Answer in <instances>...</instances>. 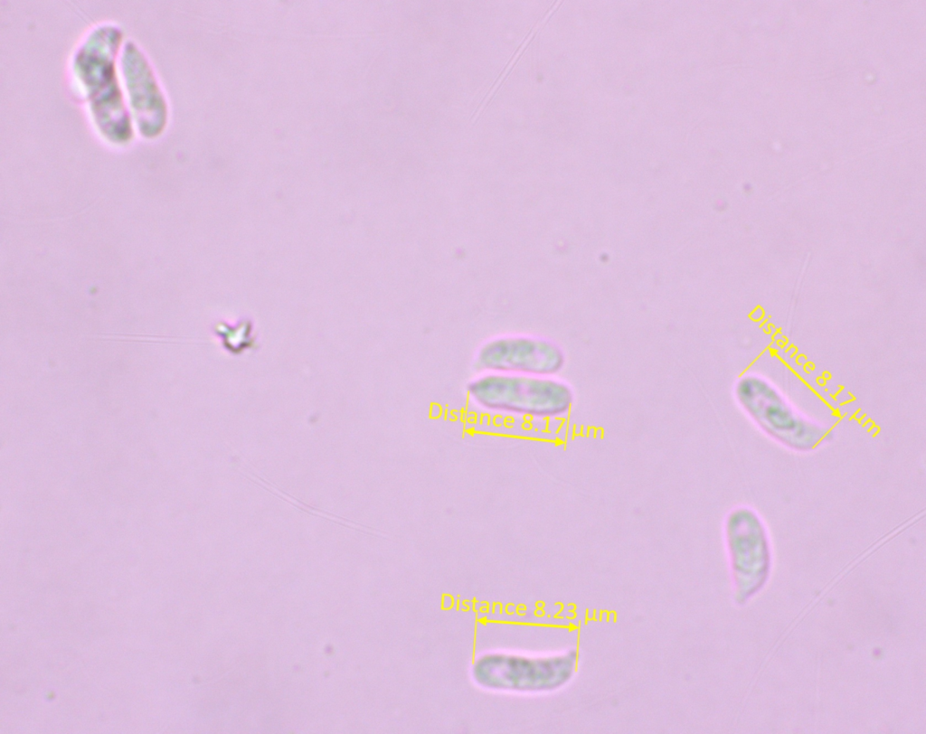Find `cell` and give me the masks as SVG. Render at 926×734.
<instances>
[{
	"mask_svg": "<svg viewBox=\"0 0 926 734\" xmlns=\"http://www.w3.org/2000/svg\"><path fill=\"white\" fill-rule=\"evenodd\" d=\"M124 42L120 26L100 24L84 36L71 61L73 82L95 129L115 146L128 145L135 128L118 69Z\"/></svg>",
	"mask_w": 926,
	"mask_h": 734,
	"instance_id": "cell-1",
	"label": "cell"
},
{
	"mask_svg": "<svg viewBox=\"0 0 926 734\" xmlns=\"http://www.w3.org/2000/svg\"><path fill=\"white\" fill-rule=\"evenodd\" d=\"M467 391L484 409L533 419L562 418L574 401L572 388L553 376L487 372Z\"/></svg>",
	"mask_w": 926,
	"mask_h": 734,
	"instance_id": "cell-2",
	"label": "cell"
},
{
	"mask_svg": "<svg viewBox=\"0 0 926 734\" xmlns=\"http://www.w3.org/2000/svg\"><path fill=\"white\" fill-rule=\"evenodd\" d=\"M735 395L750 417L786 446L807 450L823 439L821 429L799 415L766 381L744 376L736 384Z\"/></svg>",
	"mask_w": 926,
	"mask_h": 734,
	"instance_id": "cell-3",
	"label": "cell"
},
{
	"mask_svg": "<svg viewBox=\"0 0 926 734\" xmlns=\"http://www.w3.org/2000/svg\"><path fill=\"white\" fill-rule=\"evenodd\" d=\"M118 69L134 127L144 139L157 138L167 125L168 105L147 57L133 41L124 42Z\"/></svg>",
	"mask_w": 926,
	"mask_h": 734,
	"instance_id": "cell-4",
	"label": "cell"
},
{
	"mask_svg": "<svg viewBox=\"0 0 926 734\" xmlns=\"http://www.w3.org/2000/svg\"><path fill=\"white\" fill-rule=\"evenodd\" d=\"M477 361L490 372L553 376L562 369L565 357L561 347L548 339L511 334L485 343Z\"/></svg>",
	"mask_w": 926,
	"mask_h": 734,
	"instance_id": "cell-5",
	"label": "cell"
},
{
	"mask_svg": "<svg viewBox=\"0 0 926 734\" xmlns=\"http://www.w3.org/2000/svg\"><path fill=\"white\" fill-rule=\"evenodd\" d=\"M725 532L735 569H754L757 563L762 565L766 561V535L753 511L743 507L732 511L726 519Z\"/></svg>",
	"mask_w": 926,
	"mask_h": 734,
	"instance_id": "cell-6",
	"label": "cell"
},
{
	"mask_svg": "<svg viewBox=\"0 0 926 734\" xmlns=\"http://www.w3.org/2000/svg\"><path fill=\"white\" fill-rule=\"evenodd\" d=\"M548 15H549V14L545 16L544 19H543V21H540L539 23H537V24L534 27H533L530 30L529 33L524 38L523 42H521V44L519 45L517 50L515 52L514 55L511 56L510 60L506 63V66L503 70V71L500 74V76L496 79V80L495 81V83L491 87V89L488 91V94L486 96V98L483 99V101L479 105V108L477 110V112L475 114V117L472 118L473 121L477 118V116L479 115V113L483 110L484 107L487 104V101L490 100V99L493 97V94L496 91L498 86L501 84L503 80L506 77L508 72H510V71L513 68V65L516 62V61L518 60L519 56L524 51L526 45L530 42V41L532 40L533 36L535 34L536 30L542 25L543 22L547 19Z\"/></svg>",
	"mask_w": 926,
	"mask_h": 734,
	"instance_id": "cell-7",
	"label": "cell"
}]
</instances>
